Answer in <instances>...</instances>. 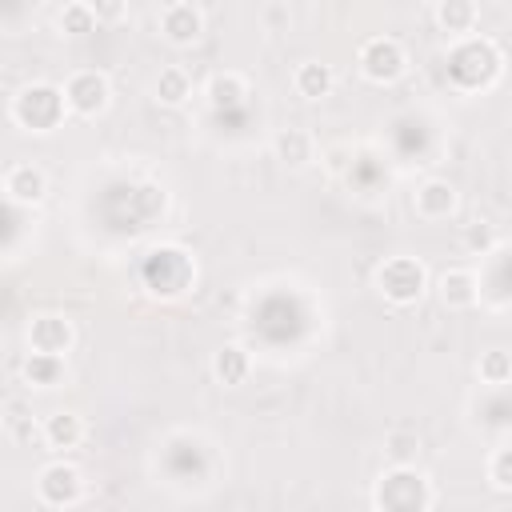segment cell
<instances>
[{"label": "cell", "mask_w": 512, "mask_h": 512, "mask_svg": "<svg viewBox=\"0 0 512 512\" xmlns=\"http://www.w3.org/2000/svg\"><path fill=\"white\" fill-rule=\"evenodd\" d=\"M8 116L20 132H32V136H48L56 132L72 112H68V100H64V84H52V80H32L24 84L12 104H8Z\"/></svg>", "instance_id": "1"}, {"label": "cell", "mask_w": 512, "mask_h": 512, "mask_svg": "<svg viewBox=\"0 0 512 512\" xmlns=\"http://www.w3.org/2000/svg\"><path fill=\"white\" fill-rule=\"evenodd\" d=\"M504 68V56L496 48V40L488 36H468V40H456L452 52H448V76L456 88L464 92H484L496 84Z\"/></svg>", "instance_id": "2"}, {"label": "cell", "mask_w": 512, "mask_h": 512, "mask_svg": "<svg viewBox=\"0 0 512 512\" xmlns=\"http://www.w3.org/2000/svg\"><path fill=\"white\" fill-rule=\"evenodd\" d=\"M432 480L408 464V468H384L376 488H372V508L376 512H432Z\"/></svg>", "instance_id": "3"}, {"label": "cell", "mask_w": 512, "mask_h": 512, "mask_svg": "<svg viewBox=\"0 0 512 512\" xmlns=\"http://www.w3.org/2000/svg\"><path fill=\"white\" fill-rule=\"evenodd\" d=\"M140 276H144V288L152 296L176 300V296H184L196 284V260L184 248H176V244H160V248L148 252Z\"/></svg>", "instance_id": "4"}, {"label": "cell", "mask_w": 512, "mask_h": 512, "mask_svg": "<svg viewBox=\"0 0 512 512\" xmlns=\"http://www.w3.org/2000/svg\"><path fill=\"white\" fill-rule=\"evenodd\" d=\"M372 284H376V292H380L392 308H412V304H420L424 292H428V268H424V260H416V256H388V260L376 268Z\"/></svg>", "instance_id": "5"}, {"label": "cell", "mask_w": 512, "mask_h": 512, "mask_svg": "<svg viewBox=\"0 0 512 512\" xmlns=\"http://www.w3.org/2000/svg\"><path fill=\"white\" fill-rule=\"evenodd\" d=\"M356 72L368 80V84H396L404 72H408V52L396 36H368L360 48H356Z\"/></svg>", "instance_id": "6"}, {"label": "cell", "mask_w": 512, "mask_h": 512, "mask_svg": "<svg viewBox=\"0 0 512 512\" xmlns=\"http://www.w3.org/2000/svg\"><path fill=\"white\" fill-rule=\"evenodd\" d=\"M64 100H68V112L80 116V120L104 116L108 104H112V80H108V72H100V68H76L64 80Z\"/></svg>", "instance_id": "7"}, {"label": "cell", "mask_w": 512, "mask_h": 512, "mask_svg": "<svg viewBox=\"0 0 512 512\" xmlns=\"http://www.w3.org/2000/svg\"><path fill=\"white\" fill-rule=\"evenodd\" d=\"M84 492H88L84 472L72 460H52L36 472V500L44 508H76L84 500Z\"/></svg>", "instance_id": "8"}, {"label": "cell", "mask_w": 512, "mask_h": 512, "mask_svg": "<svg viewBox=\"0 0 512 512\" xmlns=\"http://www.w3.org/2000/svg\"><path fill=\"white\" fill-rule=\"evenodd\" d=\"M28 352H48V356H68L76 344V324L64 312H36L24 328Z\"/></svg>", "instance_id": "9"}, {"label": "cell", "mask_w": 512, "mask_h": 512, "mask_svg": "<svg viewBox=\"0 0 512 512\" xmlns=\"http://www.w3.org/2000/svg\"><path fill=\"white\" fill-rule=\"evenodd\" d=\"M156 28L172 48H192L204 36V8L192 0H172L156 12Z\"/></svg>", "instance_id": "10"}, {"label": "cell", "mask_w": 512, "mask_h": 512, "mask_svg": "<svg viewBox=\"0 0 512 512\" xmlns=\"http://www.w3.org/2000/svg\"><path fill=\"white\" fill-rule=\"evenodd\" d=\"M456 208H460V192H456V184L444 180V176H428V180H420L416 192H412V212H416L420 220H428V224H440V220L456 216Z\"/></svg>", "instance_id": "11"}, {"label": "cell", "mask_w": 512, "mask_h": 512, "mask_svg": "<svg viewBox=\"0 0 512 512\" xmlns=\"http://www.w3.org/2000/svg\"><path fill=\"white\" fill-rule=\"evenodd\" d=\"M436 300L448 312H468L480 304V280L472 268H444L436 276Z\"/></svg>", "instance_id": "12"}, {"label": "cell", "mask_w": 512, "mask_h": 512, "mask_svg": "<svg viewBox=\"0 0 512 512\" xmlns=\"http://www.w3.org/2000/svg\"><path fill=\"white\" fill-rule=\"evenodd\" d=\"M4 196H8L12 204L36 208V204L48 196V176H44V168H40V164H28V160L12 164V168L4 172Z\"/></svg>", "instance_id": "13"}, {"label": "cell", "mask_w": 512, "mask_h": 512, "mask_svg": "<svg viewBox=\"0 0 512 512\" xmlns=\"http://www.w3.org/2000/svg\"><path fill=\"white\" fill-rule=\"evenodd\" d=\"M40 424H44V448H52V452H72V448H80L84 436H88L84 416L72 412V408H56V412H48Z\"/></svg>", "instance_id": "14"}, {"label": "cell", "mask_w": 512, "mask_h": 512, "mask_svg": "<svg viewBox=\"0 0 512 512\" xmlns=\"http://www.w3.org/2000/svg\"><path fill=\"white\" fill-rule=\"evenodd\" d=\"M272 156L288 168V172H300V168H308L312 160H316V136L308 132V128H280L276 136H272Z\"/></svg>", "instance_id": "15"}, {"label": "cell", "mask_w": 512, "mask_h": 512, "mask_svg": "<svg viewBox=\"0 0 512 512\" xmlns=\"http://www.w3.org/2000/svg\"><path fill=\"white\" fill-rule=\"evenodd\" d=\"M20 380L36 392H56L68 380V360L64 356H48V352H28L20 364Z\"/></svg>", "instance_id": "16"}, {"label": "cell", "mask_w": 512, "mask_h": 512, "mask_svg": "<svg viewBox=\"0 0 512 512\" xmlns=\"http://www.w3.org/2000/svg\"><path fill=\"white\" fill-rule=\"evenodd\" d=\"M432 16L448 40H468V36H476V24H480V8L472 0H440L432 8Z\"/></svg>", "instance_id": "17"}, {"label": "cell", "mask_w": 512, "mask_h": 512, "mask_svg": "<svg viewBox=\"0 0 512 512\" xmlns=\"http://www.w3.org/2000/svg\"><path fill=\"white\" fill-rule=\"evenodd\" d=\"M204 100H208V108H216V112H228V108H240L244 100H248V80H244V72H236V68H224V72H212L208 80H204Z\"/></svg>", "instance_id": "18"}, {"label": "cell", "mask_w": 512, "mask_h": 512, "mask_svg": "<svg viewBox=\"0 0 512 512\" xmlns=\"http://www.w3.org/2000/svg\"><path fill=\"white\" fill-rule=\"evenodd\" d=\"M292 88H296L300 100H324L336 88V72L324 60H300L296 72H292Z\"/></svg>", "instance_id": "19"}, {"label": "cell", "mask_w": 512, "mask_h": 512, "mask_svg": "<svg viewBox=\"0 0 512 512\" xmlns=\"http://www.w3.org/2000/svg\"><path fill=\"white\" fill-rule=\"evenodd\" d=\"M152 100L160 108H184L192 100V76L180 64H168L152 76Z\"/></svg>", "instance_id": "20"}, {"label": "cell", "mask_w": 512, "mask_h": 512, "mask_svg": "<svg viewBox=\"0 0 512 512\" xmlns=\"http://www.w3.org/2000/svg\"><path fill=\"white\" fill-rule=\"evenodd\" d=\"M212 376H216V384H224V388H240V384L252 376V356H248L240 344H220V348L212 352Z\"/></svg>", "instance_id": "21"}, {"label": "cell", "mask_w": 512, "mask_h": 512, "mask_svg": "<svg viewBox=\"0 0 512 512\" xmlns=\"http://www.w3.org/2000/svg\"><path fill=\"white\" fill-rule=\"evenodd\" d=\"M56 28H60V36L80 40V36L96 32V28H100V20H96V8H92L88 0H72V4H64V8L56 12Z\"/></svg>", "instance_id": "22"}, {"label": "cell", "mask_w": 512, "mask_h": 512, "mask_svg": "<svg viewBox=\"0 0 512 512\" xmlns=\"http://www.w3.org/2000/svg\"><path fill=\"white\" fill-rule=\"evenodd\" d=\"M4 432H8L12 440H20V444H32V440L44 444V424H36L32 412H28L20 400H8V404H4Z\"/></svg>", "instance_id": "23"}, {"label": "cell", "mask_w": 512, "mask_h": 512, "mask_svg": "<svg viewBox=\"0 0 512 512\" xmlns=\"http://www.w3.org/2000/svg\"><path fill=\"white\" fill-rule=\"evenodd\" d=\"M476 376H480V384H488V388H504V384H512V352H504V348H488V352H480V360H476Z\"/></svg>", "instance_id": "24"}, {"label": "cell", "mask_w": 512, "mask_h": 512, "mask_svg": "<svg viewBox=\"0 0 512 512\" xmlns=\"http://www.w3.org/2000/svg\"><path fill=\"white\" fill-rule=\"evenodd\" d=\"M384 456H388L392 468H408V464H416V456H420V436L408 432V428L388 432V436H384Z\"/></svg>", "instance_id": "25"}, {"label": "cell", "mask_w": 512, "mask_h": 512, "mask_svg": "<svg viewBox=\"0 0 512 512\" xmlns=\"http://www.w3.org/2000/svg\"><path fill=\"white\" fill-rule=\"evenodd\" d=\"M464 248L468 252H476V256H484V252H492L496 248V224H488V220H472V224H464Z\"/></svg>", "instance_id": "26"}, {"label": "cell", "mask_w": 512, "mask_h": 512, "mask_svg": "<svg viewBox=\"0 0 512 512\" xmlns=\"http://www.w3.org/2000/svg\"><path fill=\"white\" fill-rule=\"evenodd\" d=\"M488 484L496 492H512V448H496L488 456Z\"/></svg>", "instance_id": "27"}, {"label": "cell", "mask_w": 512, "mask_h": 512, "mask_svg": "<svg viewBox=\"0 0 512 512\" xmlns=\"http://www.w3.org/2000/svg\"><path fill=\"white\" fill-rule=\"evenodd\" d=\"M92 8H96V20L100 24H120L128 16V4H120V0H96Z\"/></svg>", "instance_id": "28"}, {"label": "cell", "mask_w": 512, "mask_h": 512, "mask_svg": "<svg viewBox=\"0 0 512 512\" xmlns=\"http://www.w3.org/2000/svg\"><path fill=\"white\" fill-rule=\"evenodd\" d=\"M344 156H348V144H332V148L320 152V160L328 164V172H340L344 168Z\"/></svg>", "instance_id": "29"}]
</instances>
